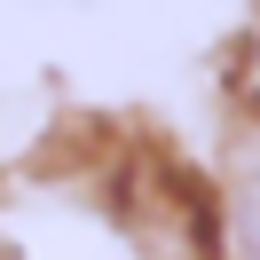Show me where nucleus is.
I'll use <instances>...</instances> for the list:
<instances>
[{"mask_svg":"<svg viewBox=\"0 0 260 260\" xmlns=\"http://www.w3.org/2000/svg\"><path fill=\"white\" fill-rule=\"evenodd\" d=\"M229 260H260V134L229 150Z\"/></svg>","mask_w":260,"mask_h":260,"instance_id":"1","label":"nucleus"}]
</instances>
